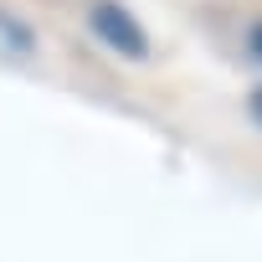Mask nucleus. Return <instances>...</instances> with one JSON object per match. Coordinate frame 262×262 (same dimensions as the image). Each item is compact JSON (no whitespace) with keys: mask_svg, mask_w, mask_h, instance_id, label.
<instances>
[{"mask_svg":"<svg viewBox=\"0 0 262 262\" xmlns=\"http://www.w3.org/2000/svg\"><path fill=\"white\" fill-rule=\"evenodd\" d=\"M247 113H252V118H257V123H262V88H257V93H252V98H247Z\"/></svg>","mask_w":262,"mask_h":262,"instance_id":"obj_2","label":"nucleus"},{"mask_svg":"<svg viewBox=\"0 0 262 262\" xmlns=\"http://www.w3.org/2000/svg\"><path fill=\"white\" fill-rule=\"evenodd\" d=\"M88 26H93V36L108 47V52H118V57H149V31L139 26V16L123 6V0H93V11H88Z\"/></svg>","mask_w":262,"mask_h":262,"instance_id":"obj_1","label":"nucleus"},{"mask_svg":"<svg viewBox=\"0 0 262 262\" xmlns=\"http://www.w3.org/2000/svg\"><path fill=\"white\" fill-rule=\"evenodd\" d=\"M247 41H252V57H262V26H252V36H247Z\"/></svg>","mask_w":262,"mask_h":262,"instance_id":"obj_3","label":"nucleus"}]
</instances>
